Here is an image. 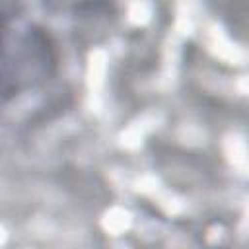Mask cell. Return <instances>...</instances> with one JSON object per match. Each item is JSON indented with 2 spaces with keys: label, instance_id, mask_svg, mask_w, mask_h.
Here are the masks:
<instances>
[{
  "label": "cell",
  "instance_id": "cell-1",
  "mask_svg": "<svg viewBox=\"0 0 249 249\" xmlns=\"http://www.w3.org/2000/svg\"><path fill=\"white\" fill-rule=\"evenodd\" d=\"M4 33H6V23H4V18H0V47L4 41Z\"/></svg>",
  "mask_w": 249,
  "mask_h": 249
}]
</instances>
